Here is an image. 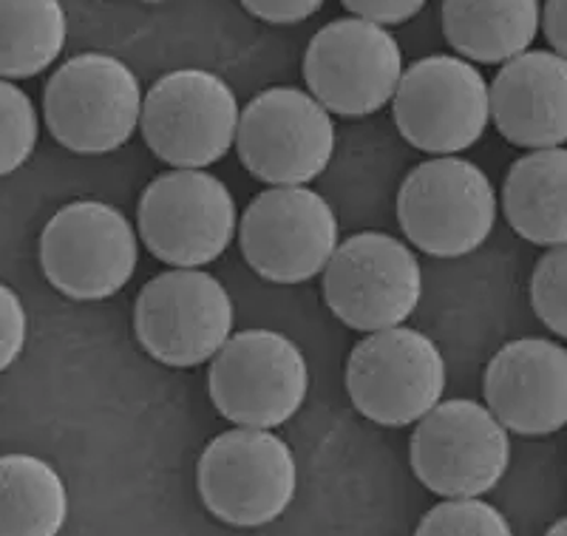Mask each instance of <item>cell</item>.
Returning <instances> with one entry per match:
<instances>
[{"instance_id":"obj_1","label":"cell","mask_w":567,"mask_h":536,"mask_svg":"<svg viewBox=\"0 0 567 536\" xmlns=\"http://www.w3.org/2000/svg\"><path fill=\"white\" fill-rule=\"evenodd\" d=\"M196 488L225 525L261 528L296 499V454L272 429L236 426L207 443L196 465Z\"/></svg>"},{"instance_id":"obj_2","label":"cell","mask_w":567,"mask_h":536,"mask_svg":"<svg viewBox=\"0 0 567 536\" xmlns=\"http://www.w3.org/2000/svg\"><path fill=\"white\" fill-rule=\"evenodd\" d=\"M140 78L114 54L85 52L63 63L43 91L45 125L63 148L100 156L123 148L142 125Z\"/></svg>"},{"instance_id":"obj_3","label":"cell","mask_w":567,"mask_h":536,"mask_svg":"<svg viewBox=\"0 0 567 536\" xmlns=\"http://www.w3.org/2000/svg\"><path fill=\"white\" fill-rule=\"evenodd\" d=\"M398 221L417 250L460 259L494 230L496 190L474 162L454 154L425 159L400 185Z\"/></svg>"},{"instance_id":"obj_4","label":"cell","mask_w":567,"mask_h":536,"mask_svg":"<svg viewBox=\"0 0 567 536\" xmlns=\"http://www.w3.org/2000/svg\"><path fill=\"white\" fill-rule=\"evenodd\" d=\"M233 298L202 267H174L142 287L134 305V332L154 361L194 369L213 361L230 341Z\"/></svg>"},{"instance_id":"obj_5","label":"cell","mask_w":567,"mask_h":536,"mask_svg":"<svg viewBox=\"0 0 567 536\" xmlns=\"http://www.w3.org/2000/svg\"><path fill=\"white\" fill-rule=\"evenodd\" d=\"M140 265L136 230L123 210L97 199L60 207L40 233V267L54 290L74 301H105Z\"/></svg>"},{"instance_id":"obj_6","label":"cell","mask_w":567,"mask_h":536,"mask_svg":"<svg viewBox=\"0 0 567 536\" xmlns=\"http://www.w3.org/2000/svg\"><path fill=\"white\" fill-rule=\"evenodd\" d=\"M210 401L236 426L278 429L307 401L310 367L296 341L276 330L230 336L210 361Z\"/></svg>"},{"instance_id":"obj_7","label":"cell","mask_w":567,"mask_h":536,"mask_svg":"<svg viewBox=\"0 0 567 536\" xmlns=\"http://www.w3.org/2000/svg\"><path fill=\"white\" fill-rule=\"evenodd\" d=\"M136 225L154 259L171 267H205L230 247L239 210L219 176L205 168H174L142 190Z\"/></svg>"},{"instance_id":"obj_8","label":"cell","mask_w":567,"mask_h":536,"mask_svg":"<svg viewBox=\"0 0 567 536\" xmlns=\"http://www.w3.org/2000/svg\"><path fill=\"white\" fill-rule=\"evenodd\" d=\"M241 109L236 91L205 69H176L145 91L142 136L174 168H207L236 145Z\"/></svg>"},{"instance_id":"obj_9","label":"cell","mask_w":567,"mask_h":536,"mask_svg":"<svg viewBox=\"0 0 567 536\" xmlns=\"http://www.w3.org/2000/svg\"><path fill=\"white\" fill-rule=\"evenodd\" d=\"M347 392L354 409L378 426H412L443 401V352L403 323L369 332L349 355Z\"/></svg>"},{"instance_id":"obj_10","label":"cell","mask_w":567,"mask_h":536,"mask_svg":"<svg viewBox=\"0 0 567 536\" xmlns=\"http://www.w3.org/2000/svg\"><path fill=\"white\" fill-rule=\"evenodd\" d=\"M412 472L437 497H483L511 465L508 429L468 398L440 401L412 434Z\"/></svg>"},{"instance_id":"obj_11","label":"cell","mask_w":567,"mask_h":536,"mask_svg":"<svg viewBox=\"0 0 567 536\" xmlns=\"http://www.w3.org/2000/svg\"><path fill=\"white\" fill-rule=\"evenodd\" d=\"M392 111L409 145L452 156L483 140L491 120V85L471 60L432 54L403 72Z\"/></svg>"},{"instance_id":"obj_12","label":"cell","mask_w":567,"mask_h":536,"mask_svg":"<svg viewBox=\"0 0 567 536\" xmlns=\"http://www.w3.org/2000/svg\"><path fill=\"white\" fill-rule=\"evenodd\" d=\"M236 151L245 171L270 188L307 185L336 154L332 114L301 89H265L241 109Z\"/></svg>"},{"instance_id":"obj_13","label":"cell","mask_w":567,"mask_h":536,"mask_svg":"<svg viewBox=\"0 0 567 536\" xmlns=\"http://www.w3.org/2000/svg\"><path fill=\"white\" fill-rule=\"evenodd\" d=\"M403 54L386 27L341 18L312 34L303 54V80L329 114L343 120L372 116L394 100Z\"/></svg>"},{"instance_id":"obj_14","label":"cell","mask_w":567,"mask_h":536,"mask_svg":"<svg viewBox=\"0 0 567 536\" xmlns=\"http://www.w3.org/2000/svg\"><path fill=\"white\" fill-rule=\"evenodd\" d=\"M423 270L389 233H358L338 245L323 270V298L332 316L361 332L400 327L420 305Z\"/></svg>"},{"instance_id":"obj_15","label":"cell","mask_w":567,"mask_h":536,"mask_svg":"<svg viewBox=\"0 0 567 536\" xmlns=\"http://www.w3.org/2000/svg\"><path fill=\"white\" fill-rule=\"evenodd\" d=\"M241 256L272 285H303L327 270L338 250L336 210L307 185L267 188L239 221Z\"/></svg>"},{"instance_id":"obj_16","label":"cell","mask_w":567,"mask_h":536,"mask_svg":"<svg viewBox=\"0 0 567 536\" xmlns=\"http://www.w3.org/2000/svg\"><path fill=\"white\" fill-rule=\"evenodd\" d=\"M485 403L514 434L561 432L567 426V349L545 338L505 343L485 369Z\"/></svg>"},{"instance_id":"obj_17","label":"cell","mask_w":567,"mask_h":536,"mask_svg":"<svg viewBox=\"0 0 567 536\" xmlns=\"http://www.w3.org/2000/svg\"><path fill=\"white\" fill-rule=\"evenodd\" d=\"M491 120L519 148L567 143V58L523 52L503 63L491 83Z\"/></svg>"},{"instance_id":"obj_18","label":"cell","mask_w":567,"mask_h":536,"mask_svg":"<svg viewBox=\"0 0 567 536\" xmlns=\"http://www.w3.org/2000/svg\"><path fill=\"white\" fill-rule=\"evenodd\" d=\"M503 210L530 245H567V148H539L516 159L505 176Z\"/></svg>"},{"instance_id":"obj_19","label":"cell","mask_w":567,"mask_h":536,"mask_svg":"<svg viewBox=\"0 0 567 536\" xmlns=\"http://www.w3.org/2000/svg\"><path fill=\"white\" fill-rule=\"evenodd\" d=\"M539 27V0H443L445 40L474 63L499 65L519 58Z\"/></svg>"},{"instance_id":"obj_20","label":"cell","mask_w":567,"mask_h":536,"mask_svg":"<svg viewBox=\"0 0 567 536\" xmlns=\"http://www.w3.org/2000/svg\"><path fill=\"white\" fill-rule=\"evenodd\" d=\"M69 517L63 477L34 454L0 460V534L54 536Z\"/></svg>"},{"instance_id":"obj_21","label":"cell","mask_w":567,"mask_h":536,"mask_svg":"<svg viewBox=\"0 0 567 536\" xmlns=\"http://www.w3.org/2000/svg\"><path fill=\"white\" fill-rule=\"evenodd\" d=\"M69 20L60 0H0V74L29 80L60 58Z\"/></svg>"},{"instance_id":"obj_22","label":"cell","mask_w":567,"mask_h":536,"mask_svg":"<svg viewBox=\"0 0 567 536\" xmlns=\"http://www.w3.org/2000/svg\"><path fill=\"white\" fill-rule=\"evenodd\" d=\"M417 534L423 536H508L511 523L503 511L483 503L480 497H445L443 503L425 511L417 525Z\"/></svg>"},{"instance_id":"obj_23","label":"cell","mask_w":567,"mask_h":536,"mask_svg":"<svg viewBox=\"0 0 567 536\" xmlns=\"http://www.w3.org/2000/svg\"><path fill=\"white\" fill-rule=\"evenodd\" d=\"M0 174L12 176L14 171L23 168L29 156L34 154L38 145V111L34 103L29 100L27 91H20L12 80L0 83Z\"/></svg>"},{"instance_id":"obj_24","label":"cell","mask_w":567,"mask_h":536,"mask_svg":"<svg viewBox=\"0 0 567 536\" xmlns=\"http://www.w3.org/2000/svg\"><path fill=\"white\" fill-rule=\"evenodd\" d=\"M530 305L550 332L567 338V245L548 247L530 276Z\"/></svg>"},{"instance_id":"obj_25","label":"cell","mask_w":567,"mask_h":536,"mask_svg":"<svg viewBox=\"0 0 567 536\" xmlns=\"http://www.w3.org/2000/svg\"><path fill=\"white\" fill-rule=\"evenodd\" d=\"M0 369H9L20 358L27 347L29 336V316L18 292L9 285L0 287Z\"/></svg>"},{"instance_id":"obj_26","label":"cell","mask_w":567,"mask_h":536,"mask_svg":"<svg viewBox=\"0 0 567 536\" xmlns=\"http://www.w3.org/2000/svg\"><path fill=\"white\" fill-rule=\"evenodd\" d=\"M241 7L252 18L272 23V27H296L323 7V0H241Z\"/></svg>"},{"instance_id":"obj_27","label":"cell","mask_w":567,"mask_h":536,"mask_svg":"<svg viewBox=\"0 0 567 536\" xmlns=\"http://www.w3.org/2000/svg\"><path fill=\"white\" fill-rule=\"evenodd\" d=\"M341 3L354 18L372 20V23H381V27L406 23L425 7V0H341Z\"/></svg>"},{"instance_id":"obj_28","label":"cell","mask_w":567,"mask_h":536,"mask_svg":"<svg viewBox=\"0 0 567 536\" xmlns=\"http://www.w3.org/2000/svg\"><path fill=\"white\" fill-rule=\"evenodd\" d=\"M542 27H545V38L554 45V52L567 58V0H545Z\"/></svg>"},{"instance_id":"obj_29","label":"cell","mask_w":567,"mask_h":536,"mask_svg":"<svg viewBox=\"0 0 567 536\" xmlns=\"http://www.w3.org/2000/svg\"><path fill=\"white\" fill-rule=\"evenodd\" d=\"M550 536H567V517H561L559 523L556 525H550V530H548Z\"/></svg>"},{"instance_id":"obj_30","label":"cell","mask_w":567,"mask_h":536,"mask_svg":"<svg viewBox=\"0 0 567 536\" xmlns=\"http://www.w3.org/2000/svg\"><path fill=\"white\" fill-rule=\"evenodd\" d=\"M142 3H168V0H142Z\"/></svg>"}]
</instances>
